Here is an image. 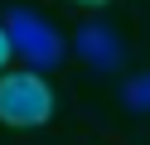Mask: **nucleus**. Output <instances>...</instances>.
<instances>
[{
  "mask_svg": "<svg viewBox=\"0 0 150 145\" xmlns=\"http://www.w3.org/2000/svg\"><path fill=\"white\" fill-rule=\"evenodd\" d=\"M73 5H107V0H73Z\"/></svg>",
  "mask_w": 150,
  "mask_h": 145,
  "instance_id": "obj_6",
  "label": "nucleus"
},
{
  "mask_svg": "<svg viewBox=\"0 0 150 145\" xmlns=\"http://www.w3.org/2000/svg\"><path fill=\"white\" fill-rule=\"evenodd\" d=\"M53 116V87L44 73H0V121L15 126V131H29V126H44Z\"/></svg>",
  "mask_w": 150,
  "mask_h": 145,
  "instance_id": "obj_2",
  "label": "nucleus"
},
{
  "mask_svg": "<svg viewBox=\"0 0 150 145\" xmlns=\"http://www.w3.org/2000/svg\"><path fill=\"white\" fill-rule=\"evenodd\" d=\"M73 48H78V58L92 68V73H116V68L126 63L121 34L111 24H102V19H82V24L73 29Z\"/></svg>",
  "mask_w": 150,
  "mask_h": 145,
  "instance_id": "obj_3",
  "label": "nucleus"
},
{
  "mask_svg": "<svg viewBox=\"0 0 150 145\" xmlns=\"http://www.w3.org/2000/svg\"><path fill=\"white\" fill-rule=\"evenodd\" d=\"M121 106L136 116H150V73H136L121 82Z\"/></svg>",
  "mask_w": 150,
  "mask_h": 145,
  "instance_id": "obj_4",
  "label": "nucleus"
},
{
  "mask_svg": "<svg viewBox=\"0 0 150 145\" xmlns=\"http://www.w3.org/2000/svg\"><path fill=\"white\" fill-rule=\"evenodd\" d=\"M0 29H5V39H10V53L20 58L29 73H49V68L63 63V48H68V44H63V34L39 15V10L10 5L5 19H0Z\"/></svg>",
  "mask_w": 150,
  "mask_h": 145,
  "instance_id": "obj_1",
  "label": "nucleus"
},
{
  "mask_svg": "<svg viewBox=\"0 0 150 145\" xmlns=\"http://www.w3.org/2000/svg\"><path fill=\"white\" fill-rule=\"evenodd\" d=\"M10 58H15V53H10V39H5V29H0V68L10 63Z\"/></svg>",
  "mask_w": 150,
  "mask_h": 145,
  "instance_id": "obj_5",
  "label": "nucleus"
}]
</instances>
